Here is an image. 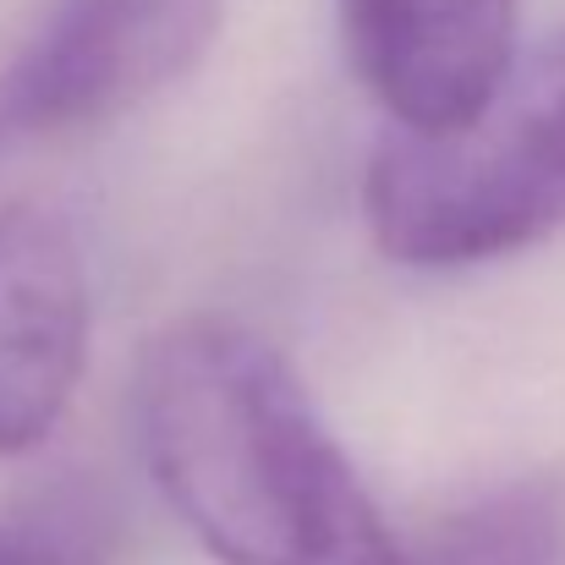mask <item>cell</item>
<instances>
[{
    "label": "cell",
    "mask_w": 565,
    "mask_h": 565,
    "mask_svg": "<svg viewBox=\"0 0 565 565\" xmlns=\"http://www.w3.org/2000/svg\"><path fill=\"white\" fill-rule=\"evenodd\" d=\"M138 450L220 565H406L297 369L247 324L182 319L138 363Z\"/></svg>",
    "instance_id": "obj_1"
},
{
    "label": "cell",
    "mask_w": 565,
    "mask_h": 565,
    "mask_svg": "<svg viewBox=\"0 0 565 565\" xmlns=\"http://www.w3.org/2000/svg\"><path fill=\"white\" fill-rule=\"evenodd\" d=\"M88 264L66 214L0 198V456L50 439L88 363Z\"/></svg>",
    "instance_id": "obj_4"
},
{
    "label": "cell",
    "mask_w": 565,
    "mask_h": 565,
    "mask_svg": "<svg viewBox=\"0 0 565 565\" xmlns=\"http://www.w3.org/2000/svg\"><path fill=\"white\" fill-rule=\"evenodd\" d=\"M406 565H565V478L527 472L456 505Z\"/></svg>",
    "instance_id": "obj_6"
},
{
    "label": "cell",
    "mask_w": 565,
    "mask_h": 565,
    "mask_svg": "<svg viewBox=\"0 0 565 565\" xmlns=\"http://www.w3.org/2000/svg\"><path fill=\"white\" fill-rule=\"evenodd\" d=\"M341 39L401 138H434L511 72L516 0H341Z\"/></svg>",
    "instance_id": "obj_5"
},
{
    "label": "cell",
    "mask_w": 565,
    "mask_h": 565,
    "mask_svg": "<svg viewBox=\"0 0 565 565\" xmlns=\"http://www.w3.org/2000/svg\"><path fill=\"white\" fill-rule=\"evenodd\" d=\"M363 225L406 269H467L565 231V33L516 55L461 127L379 149Z\"/></svg>",
    "instance_id": "obj_2"
},
{
    "label": "cell",
    "mask_w": 565,
    "mask_h": 565,
    "mask_svg": "<svg viewBox=\"0 0 565 565\" xmlns=\"http://www.w3.org/2000/svg\"><path fill=\"white\" fill-rule=\"evenodd\" d=\"M116 516L88 489H50L0 511V565H110Z\"/></svg>",
    "instance_id": "obj_7"
},
{
    "label": "cell",
    "mask_w": 565,
    "mask_h": 565,
    "mask_svg": "<svg viewBox=\"0 0 565 565\" xmlns=\"http://www.w3.org/2000/svg\"><path fill=\"white\" fill-rule=\"evenodd\" d=\"M225 0H50L0 72V138L83 132L188 77Z\"/></svg>",
    "instance_id": "obj_3"
}]
</instances>
